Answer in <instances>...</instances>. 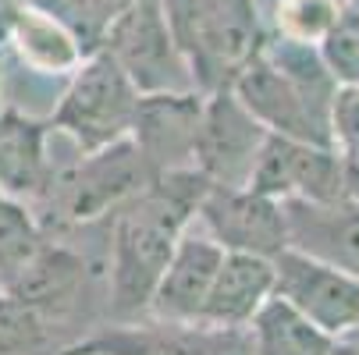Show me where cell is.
<instances>
[{"label":"cell","mask_w":359,"mask_h":355,"mask_svg":"<svg viewBox=\"0 0 359 355\" xmlns=\"http://www.w3.org/2000/svg\"><path fill=\"white\" fill-rule=\"evenodd\" d=\"M210 181L196 167L157 174L139 195L118 207L114 221V263H111V306L118 316H135L149 309L171 252L196 214Z\"/></svg>","instance_id":"cell-1"},{"label":"cell","mask_w":359,"mask_h":355,"mask_svg":"<svg viewBox=\"0 0 359 355\" xmlns=\"http://www.w3.org/2000/svg\"><path fill=\"white\" fill-rule=\"evenodd\" d=\"M334 89L338 82L320 61V50L292 36L267 43L231 82L238 104L267 132L313 146H331Z\"/></svg>","instance_id":"cell-2"},{"label":"cell","mask_w":359,"mask_h":355,"mask_svg":"<svg viewBox=\"0 0 359 355\" xmlns=\"http://www.w3.org/2000/svg\"><path fill=\"white\" fill-rule=\"evenodd\" d=\"M192 85L203 92L231 89L249 61L260 57L267 32L252 0H161Z\"/></svg>","instance_id":"cell-3"},{"label":"cell","mask_w":359,"mask_h":355,"mask_svg":"<svg viewBox=\"0 0 359 355\" xmlns=\"http://www.w3.org/2000/svg\"><path fill=\"white\" fill-rule=\"evenodd\" d=\"M135 104L139 89L121 71V64L100 46L72 78L54 114V128L72 135L82 153H93V149H104L132 132Z\"/></svg>","instance_id":"cell-4"},{"label":"cell","mask_w":359,"mask_h":355,"mask_svg":"<svg viewBox=\"0 0 359 355\" xmlns=\"http://www.w3.org/2000/svg\"><path fill=\"white\" fill-rule=\"evenodd\" d=\"M104 50L121 64L139 92L196 89L185 57L171 39L161 0H128L104 29Z\"/></svg>","instance_id":"cell-5"},{"label":"cell","mask_w":359,"mask_h":355,"mask_svg":"<svg viewBox=\"0 0 359 355\" xmlns=\"http://www.w3.org/2000/svg\"><path fill=\"white\" fill-rule=\"evenodd\" d=\"M267 128L256 121L231 89H217L203 96V114L196 128V153L192 167L210 185L242 188L256 167L264 149Z\"/></svg>","instance_id":"cell-6"},{"label":"cell","mask_w":359,"mask_h":355,"mask_svg":"<svg viewBox=\"0 0 359 355\" xmlns=\"http://www.w3.org/2000/svg\"><path fill=\"white\" fill-rule=\"evenodd\" d=\"M271 267H274L271 295L285 298L292 309H299L324 334L338 337L359 327V277L306 256L292 245L271 256Z\"/></svg>","instance_id":"cell-7"},{"label":"cell","mask_w":359,"mask_h":355,"mask_svg":"<svg viewBox=\"0 0 359 355\" xmlns=\"http://www.w3.org/2000/svg\"><path fill=\"white\" fill-rule=\"evenodd\" d=\"M245 188L260 192L267 199H278V202L281 199H341V195H348L341 160L331 146L299 142V139L274 135V132H267Z\"/></svg>","instance_id":"cell-8"},{"label":"cell","mask_w":359,"mask_h":355,"mask_svg":"<svg viewBox=\"0 0 359 355\" xmlns=\"http://www.w3.org/2000/svg\"><path fill=\"white\" fill-rule=\"evenodd\" d=\"M153 181L149 164L135 149V142L125 135L104 149H93L82 157V164L65 178V214L72 221H93L114 214L132 195H139Z\"/></svg>","instance_id":"cell-9"},{"label":"cell","mask_w":359,"mask_h":355,"mask_svg":"<svg viewBox=\"0 0 359 355\" xmlns=\"http://www.w3.org/2000/svg\"><path fill=\"white\" fill-rule=\"evenodd\" d=\"M196 214L224 252H252V256L271 260L285 249L281 202L245 185L242 188L210 185L207 195L199 199Z\"/></svg>","instance_id":"cell-10"},{"label":"cell","mask_w":359,"mask_h":355,"mask_svg":"<svg viewBox=\"0 0 359 355\" xmlns=\"http://www.w3.org/2000/svg\"><path fill=\"white\" fill-rule=\"evenodd\" d=\"M203 114V96L196 89L185 92H139L135 118L128 139L149 164L153 178L192 167L196 128Z\"/></svg>","instance_id":"cell-11"},{"label":"cell","mask_w":359,"mask_h":355,"mask_svg":"<svg viewBox=\"0 0 359 355\" xmlns=\"http://www.w3.org/2000/svg\"><path fill=\"white\" fill-rule=\"evenodd\" d=\"M285 245L359 277V199H281Z\"/></svg>","instance_id":"cell-12"},{"label":"cell","mask_w":359,"mask_h":355,"mask_svg":"<svg viewBox=\"0 0 359 355\" xmlns=\"http://www.w3.org/2000/svg\"><path fill=\"white\" fill-rule=\"evenodd\" d=\"M68 355H249V344L238 341L235 327H214L199 323H142V327H118L93 341H82L68 348Z\"/></svg>","instance_id":"cell-13"},{"label":"cell","mask_w":359,"mask_h":355,"mask_svg":"<svg viewBox=\"0 0 359 355\" xmlns=\"http://www.w3.org/2000/svg\"><path fill=\"white\" fill-rule=\"evenodd\" d=\"M224 260V249L207 235L192 238L182 231L171 260L149 295V309L157 320H175V323H199L203 302L214 284V274Z\"/></svg>","instance_id":"cell-14"},{"label":"cell","mask_w":359,"mask_h":355,"mask_svg":"<svg viewBox=\"0 0 359 355\" xmlns=\"http://www.w3.org/2000/svg\"><path fill=\"white\" fill-rule=\"evenodd\" d=\"M274 291V267L252 252H224V260L214 274V284L203 302L199 323L207 327H245L256 309Z\"/></svg>","instance_id":"cell-15"},{"label":"cell","mask_w":359,"mask_h":355,"mask_svg":"<svg viewBox=\"0 0 359 355\" xmlns=\"http://www.w3.org/2000/svg\"><path fill=\"white\" fill-rule=\"evenodd\" d=\"M46 125L18 111L0 114V192L11 199H39L54 185L46 160Z\"/></svg>","instance_id":"cell-16"},{"label":"cell","mask_w":359,"mask_h":355,"mask_svg":"<svg viewBox=\"0 0 359 355\" xmlns=\"http://www.w3.org/2000/svg\"><path fill=\"white\" fill-rule=\"evenodd\" d=\"M82 277H86V263L75 252L43 242L15 274H8L0 281V291L29 302V306H36L39 313L50 316V313H57L75 302Z\"/></svg>","instance_id":"cell-17"},{"label":"cell","mask_w":359,"mask_h":355,"mask_svg":"<svg viewBox=\"0 0 359 355\" xmlns=\"http://www.w3.org/2000/svg\"><path fill=\"white\" fill-rule=\"evenodd\" d=\"M249 323H252L249 355H327L334 348L331 334H324L317 323H310L278 295H271Z\"/></svg>","instance_id":"cell-18"},{"label":"cell","mask_w":359,"mask_h":355,"mask_svg":"<svg viewBox=\"0 0 359 355\" xmlns=\"http://www.w3.org/2000/svg\"><path fill=\"white\" fill-rule=\"evenodd\" d=\"M8 43H15L18 54L43 71H61L79 64V36L65 22H57L54 15H46L32 4L22 11Z\"/></svg>","instance_id":"cell-19"},{"label":"cell","mask_w":359,"mask_h":355,"mask_svg":"<svg viewBox=\"0 0 359 355\" xmlns=\"http://www.w3.org/2000/svg\"><path fill=\"white\" fill-rule=\"evenodd\" d=\"M331 149L341 160L345 192L359 199V85L334 89L331 99Z\"/></svg>","instance_id":"cell-20"},{"label":"cell","mask_w":359,"mask_h":355,"mask_svg":"<svg viewBox=\"0 0 359 355\" xmlns=\"http://www.w3.org/2000/svg\"><path fill=\"white\" fill-rule=\"evenodd\" d=\"M39 245H43V235L29 207L22 199H11L0 192V281L15 274Z\"/></svg>","instance_id":"cell-21"},{"label":"cell","mask_w":359,"mask_h":355,"mask_svg":"<svg viewBox=\"0 0 359 355\" xmlns=\"http://www.w3.org/2000/svg\"><path fill=\"white\" fill-rule=\"evenodd\" d=\"M46 313L0 291V355H36L46 344Z\"/></svg>","instance_id":"cell-22"},{"label":"cell","mask_w":359,"mask_h":355,"mask_svg":"<svg viewBox=\"0 0 359 355\" xmlns=\"http://www.w3.org/2000/svg\"><path fill=\"white\" fill-rule=\"evenodd\" d=\"M320 46V61L341 85H359V8H341L338 22L324 32Z\"/></svg>","instance_id":"cell-23"},{"label":"cell","mask_w":359,"mask_h":355,"mask_svg":"<svg viewBox=\"0 0 359 355\" xmlns=\"http://www.w3.org/2000/svg\"><path fill=\"white\" fill-rule=\"evenodd\" d=\"M338 0H281L278 4V25L285 29V36L302 43H320L324 32L338 22Z\"/></svg>","instance_id":"cell-24"},{"label":"cell","mask_w":359,"mask_h":355,"mask_svg":"<svg viewBox=\"0 0 359 355\" xmlns=\"http://www.w3.org/2000/svg\"><path fill=\"white\" fill-rule=\"evenodd\" d=\"M25 8H29V0H0V43H8V36L18 25Z\"/></svg>","instance_id":"cell-25"},{"label":"cell","mask_w":359,"mask_h":355,"mask_svg":"<svg viewBox=\"0 0 359 355\" xmlns=\"http://www.w3.org/2000/svg\"><path fill=\"white\" fill-rule=\"evenodd\" d=\"M327 355H359V344H338V341H334V348H331Z\"/></svg>","instance_id":"cell-26"},{"label":"cell","mask_w":359,"mask_h":355,"mask_svg":"<svg viewBox=\"0 0 359 355\" xmlns=\"http://www.w3.org/2000/svg\"><path fill=\"white\" fill-rule=\"evenodd\" d=\"M0 96H4V54H0Z\"/></svg>","instance_id":"cell-27"},{"label":"cell","mask_w":359,"mask_h":355,"mask_svg":"<svg viewBox=\"0 0 359 355\" xmlns=\"http://www.w3.org/2000/svg\"><path fill=\"white\" fill-rule=\"evenodd\" d=\"M355 8H359V0H355Z\"/></svg>","instance_id":"cell-28"},{"label":"cell","mask_w":359,"mask_h":355,"mask_svg":"<svg viewBox=\"0 0 359 355\" xmlns=\"http://www.w3.org/2000/svg\"><path fill=\"white\" fill-rule=\"evenodd\" d=\"M65 355H68V351H65Z\"/></svg>","instance_id":"cell-29"}]
</instances>
